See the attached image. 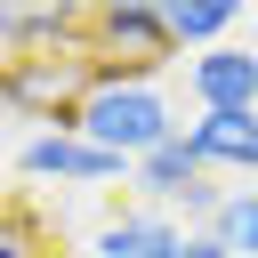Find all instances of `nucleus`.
Listing matches in <instances>:
<instances>
[{
    "instance_id": "obj_5",
    "label": "nucleus",
    "mask_w": 258,
    "mask_h": 258,
    "mask_svg": "<svg viewBox=\"0 0 258 258\" xmlns=\"http://www.w3.org/2000/svg\"><path fill=\"white\" fill-rule=\"evenodd\" d=\"M185 137H194V153H202L210 169L258 177V113H194Z\"/></svg>"
},
{
    "instance_id": "obj_7",
    "label": "nucleus",
    "mask_w": 258,
    "mask_h": 258,
    "mask_svg": "<svg viewBox=\"0 0 258 258\" xmlns=\"http://www.w3.org/2000/svg\"><path fill=\"white\" fill-rule=\"evenodd\" d=\"M242 8H250V0H161L177 48H194V56H202V48H226L234 24H242Z\"/></svg>"
},
{
    "instance_id": "obj_2",
    "label": "nucleus",
    "mask_w": 258,
    "mask_h": 258,
    "mask_svg": "<svg viewBox=\"0 0 258 258\" xmlns=\"http://www.w3.org/2000/svg\"><path fill=\"white\" fill-rule=\"evenodd\" d=\"M169 56H177V32H169L161 0H97V16H89V64L161 73Z\"/></svg>"
},
{
    "instance_id": "obj_4",
    "label": "nucleus",
    "mask_w": 258,
    "mask_h": 258,
    "mask_svg": "<svg viewBox=\"0 0 258 258\" xmlns=\"http://www.w3.org/2000/svg\"><path fill=\"white\" fill-rule=\"evenodd\" d=\"M185 97H194V113H258V56H250V40L185 56Z\"/></svg>"
},
{
    "instance_id": "obj_3",
    "label": "nucleus",
    "mask_w": 258,
    "mask_h": 258,
    "mask_svg": "<svg viewBox=\"0 0 258 258\" xmlns=\"http://www.w3.org/2000/svg\"><path fill=\"white\" fill-rule=\"evenodd\" d=\"M16 169L40 177V185H129V161L89 145L81 129H32L16 145Z\"/></svg>"
},
{
    "instance_id": "obj_1",
    "label": "nucleus",
    "mask_w": 258,
    "mask_h": 258,
    "mask_svg": "<svg viewBox=\"0 0 258 258\" xmlns=\"http://www.w3.org/2000/svg\"><path fill=\"white\" fill-rule=\"evenodd\" d=\"M73 129H81L89 145H105V153H121V161L137 169L153 145L177 137V105H169V89H161L153 73L89 64V89H81V105H73Z\"/></svg>"
},
{
    "instance_id": "obj_10",
    "label": "nucleus",
    "mask_w": 258,
    "mask_h": 258,
    "mask_svg": "<svg viewBox=\"0 0 258 258\" xmlns=\"http://www.w3.org/2000/svg\"><path fill=\"white\" fill-rule=\"evenodd\" d=\"M0 258H32V250H24V234H8V226H0Z\"/></svg>"
},
{
    "instance_id": "obj_8",
    "label": "nucleus",
    "mask_w": 258,
    "mask_h": 258,
    "mask_svg": "<svg viewBox=\"0 0 258 258\" xmlns=\"http://www.w3.org/2000/svg\"><path fill=\"white\" fill-rule=\"evenodd\" d=\"M210 226L226 234V250H234V258H258V185H234V194H226V210H218Z\"/></svg>"
},
{
    "instance_id": "obj_6",
    "label": "nucleus",
    "mask_w": 258,
    "mask_h": 258,
    "mask_svg": "<svg viewBox=\"0 0 258 258\" xmlns=\"http://www.w3.org/2000/svg\"><path fill=\"white\" fill-rule=\"evenodd\" d=\"M177 234H185L177 210H121V218L97 226V258H161Z\"/></svg>"
},
{
    "instance_id": "obj_11",
    "label": "nucleus",
    "mask_w": 258,
    "mask_h": 258,
    "mask_svg": "<svg viewBox=\"0 0 258 258\" xmlns=\"http://www.w3.org/2000/svg\"><path fill=\"white\" fill-rule=\"evenodd\" d=\"M250 56H258V16H250Z\"/></svg>"
},
{
    "instance_id": "obj_9",
    "label": "nucleus",
    "mask_w": 258,
    "mask_h": 258,
    "mask_svg": "<svg viewBox=\"0 0 258 258\" xmlns=\"http://www.w3.org/2000/svg\"><path fill=\"white\" fill-rule=\"evenodd\" d=\"M161 258H234V250H226V234H218V226H185Z\"/></svg>"
}]
</instances>
